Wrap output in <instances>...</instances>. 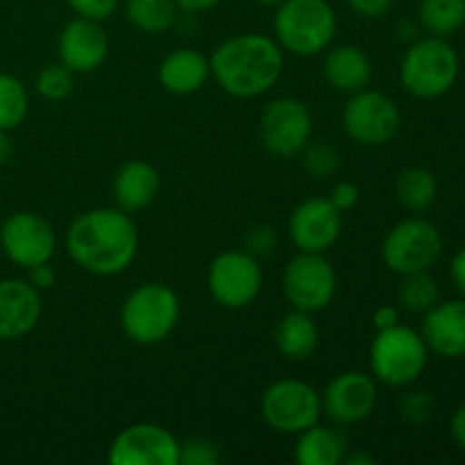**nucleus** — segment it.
Masks as SVG:
<instances>
[{
	"instance_id": "1",
	"label": "nucleus",
	"mask_w": 465,
	"mask_h": 465,
	"mask_svg": "<svg viewBox=\"0 0 465 465\" xmlns=\"http://www.w3.org/2000/svg\"><path fill=\"white\" fill-rule=\"evenodd\" d=\"M66 252L82 271L112 277L127 271L139 252V230L123 209H91L66 232Z\"/></svg>"
},
{
	"instance_id": "2",
	"label": "nucleus",
	"mask_w": 465,
	"mask_h": 465,
	"mask_svg": "<svg viewBox=\"0 0 465 465\" xmlns=\"http://www.w3.org/2000/svg\"><path fill=\"white\" fill-rule=\"evenodd\" d=\"M212 75L232 98H259L268 94L284 71V50L266 35H234L209 57Z\"/></svg>"
},
{
	"instance_id": "3",
	"label": "nucleus",
	"mask_w": 465,
	"mask_h": 465,
	"mask_svg": "<svg viewBox=\"0 0 465 465\" xmlns=\"http://www.w3.org/2000/svg\"><path fill=\"white\" fill-rule=\"evenodd\" d=\"M275 41L295 57H316L336 35V12L330 0H282L275 12Z\"/></svg>"
},
{
	"instance_id": "4",
	"label": "nucleus",
	"mask_w": 465,
	"mask_h": 465,
	"mask_svg": "<svg viewBox=\"0 0 465 465\" xmlns=\"http://www.w3.org/2000/svg\"><path fill=\"white\" fill-rule=\"evenodd\" d=\"M180 313V298L171 286L145 282L123 302L121 327L132 343L157 345L173 334Z\"/></svg>"
},
{
	"instance_id": "5",
	"label": "nucleus",
	"mask_w": 465,
	"mask_h": 465,
	"mask_svg": "<svg viewBox=\"0 0 465 465\" xmlns=\"http://www.w3.org/2000/svg\"><path fill=\"white\" fill-rule=\"evenodd\" d=\"M459 77V54L443 36L416 41L400 64V82L422 100L440 98Z\"/></svg>"
},
{
	"instance_id": "6",
	"label": "nucleus",
	"mask_w": 465,
	"mask_h": 465,
	"mask_svg": "<svg viewBox=\"0 0 465 465\" xmlns=\"http://www.w3.org/2000/svg\"><path fill=\"white\" fill-rule=\"evenodd\" d=\"M425 339L411 327L395 325L377 331L371 343L368 361L377 381L386 386H409L422 375L427 366Z\"/></svg>"
},
{
	"instance_id": "7",
	"label": "nucleus",
	"mask_w": 465,
	"mask_h": 465,
	"mask_svg": "<svg viewBox=\"0 0 465 465\" xmlns=\"http://www.w3.org/2000/svg\"><path fill=\"white\" fill-rule=\"evenodd\" d=\"M263 422L277 434L298 436L321 422L322 398L302 380H280L268 386L259 404Z\"/></svg>"
},
{
	"instance_id": "8",
	"label": "nucleus",
	"mask_w": 465,
	"mask_h": 465,
	"mask_svg": "<svg viewBox=\"0 0 465 465\" xmlns=\"http://www.w3.org/2000/svg\"><path fill=\"white\" fill-rule=\"evenodd\" d=\"M443 254V236L436 230L434 223L425 218H409L398 223L386 234L381 245V259L386 268L398 275L425 272Z\"/></svg>"
},
{
	"instance_id": "9",
	"label": "nucleus",
	"mask_w": 465,
	"mask_h": 465,
	"mask_svg": "<svg viewBox=\"0 0 465 465\" xmlns=\"http://www.w3.org/2000/svg\"><path fill=\"white\" fill-rule=\"evenodd\" d=\"M207 286L221 307L245 309L257 300L263 286L262 263L245 250H227L209 266Z\"/></svg>"
},
{
	"instance_id": "10",
	"label": "nucleus",
	"mask_w": 465,
	"mask_h": 465,
	"mask_svg": "<svg viewBox=\"0 0 465 465\" xmlns=\"http://www.w3.org/2000/svg\"><path fill=\"white\" fill-rule=\"evenodd\" d=\"M282 291L293 309L316 313L336 295V271L322 252H300L282 275Z\"/></svg>"
},
{
	"instance_id": "11",
	"label": "nucleus",
	"mask_w": 465,
	"mask_h": 465,
	"mask_svg": "<svg viewBox=\"0 0 465 465\" xmlns=\"http://www.w3.org/2000/svg\"><path fill=\"white\" fill-rule=\"evenodd\" d=\"M400 109L393 100L381 91L361 89L350 94L343 107V127L348 136L357 143L377 148L395 139L400 130Z\"/></svg>"
},
{
	"instance_id": "12",
	"label": "nucleus",
	"mask_w": 465,
	"mask_h": 465,
	"mask_svg": "<svg viewBox=\"0 0 465 465\" xmlns=\"http://www.w3.org/2000/svg\"><path fill=\"white\" fill-rule=\"evenodd\" d=\"M313 118L307 104L298 98H277L268 103L259 121L262 143L272 157H298L312 141Z\"/></svg>"
},
{
	"instance_id": "13",
	"label": "nucleus",
	"mask_w": 465,
	"mask_h": 465,
	"mask_svg": "<svg viewBox=\"0 0 465 465\" xmlns=\"http://www.w3.org/2000/svg\"><path fill=\"white\" fill-rule=\"evenodd\" d=\"M0 248L9 262L27 271L54 257L57 234L39 213L16 212L0 225Z\"/></svg>"
},
{
	"instance_id": "14",
	"label": "nucleus",
	"mask_w": 465,
	"mask_h": 465,
	"mask_svg": "<svg viewBox=\"0 0 465 465\" xmlns=\"http://www.w3.org/2000/svg\"><path fill=\"white\" fill-rule=\"evenodd\" d=\"M107 461L112 465H180V443L154 422H136L114 436Z\"/></svg>"
},
{
	"instance_id": "15",
	"label": "nucleus",
	"mask_w": 465,
	"mask_h": 465,
	"mask_svg": "<svg viewBox=\"0 0 465 465\" xmlns=\"http://www.w3.org/2000/svg\"><path fill=\"white\" fill-rule=\"evenodd\" d=\"M322 398V411L339 425H357L372 416L377 407V380L359 371L336 375L327 384Z\"/></svg>"
},
{
	"instance_id": "16",
	"label": "nucleus",
	"mask_w": 465,
	"mask_h": 465,
	"mask_svg": "<svg viewBox=\"0 0 465 465\" xmlns=\"http://www.w3.org/2000/svg\"><path fill=\"white\" fill-rule=\"evenodd\" d=\"M343 213L330 198H309L293 209L289 234L300 252H325L339 241Z\"/></svg>"
},
{
	"instance_id": "17",
	"label": "nucleus",
	"mask_w": 465,
	"mask_h": 465,
	"mask_svg": "<svg viewBox=\"0 0 465 465\" xmlns=\"http://www.w3.org/2000/svg\"><path fill=\"white\" fill-rule=\"evenodd\" d=\"M59 62L73 73H94L104 64L109 54V36L100 21L73 18L64 25L57 39Z\"/></svg>"
},
{
	"instance_id": "18",
	"label": "nucleus",
	"mask_w": 465,
	"mask_h": 465,
	"mask_svg": "<svg viewBox=\"0 0 465 465\" xmlns=\"http://www.w3.org/2000/svg\"><path fill=\"white\" fill-rule=\"evenodd\" d=\"M41 318V291L27 280H0V341L30 334Z\"/></svg>"
},
{
	"instance_id": "19",
	"label": "nucleus",
	"mask_w": 465,
	"mask_h": 465,
	"mask_svg": "<svg viewBox=\"0 0 465 465\" xmlns=\"http://www.w3.org/2000/svg\"><path fill=\"white\" fill-rule=\"evenodd\" d=\"M422 339L427 348L445 359L465 357V302H436L422 321Z\"/></svg>"
},
{
	"instance_id": "20",
	"label": "nucleus",
	"mask_w": 465,
	"mask_h": 465,
	"mask_svg": "<svg viewBox=\"0 0 465 465\" xmlns=\"http://www.w3.org/2000/svg\"><path fill=\"white\" fill-rule=\"evenodd\" d=\"M159 189H162V180H159L157 168L141 159L123 163L114 175L112 184L116 207L127 213L150 207L159 195Z\"/></svg>"
},
{
	"instance_id": "21",
	"label": "nucleus",
	"mask_w": 465,
	"mask_h": 465,
	"mask_svg": "<svg viewBox=\"0 0 465 465\" xmlns=\"http://www.w3.org/2000/svg\"><path fill=\"white\" fill-rule=\"evenodd\" d=\"M212 75L209 59L193 48H177L159 64V84L173 95H191L203 89Z\"/></svg>"
},
{
	"instance_id": "22",
	"label": "nucleus",
	"mask_w": 465,
	"mask_h": 465,
	"mask_svg": "<svg viewBox=\"0 0 465 465\" xmlns=\"http://www.w3.org/2000/svg\"><path fill=\"white\" fill-rule=\"evenodd\" d=\"M322 75L327 84L341 94H357L371 84L372 64L371 57L357 45H334L327 50L322 62Z\"/></svg>"
},
{
	"instance_id": "23",
	"label": "nucleus",
	"mask_w": 465,
	"mask_h": 465,
	"mask_svg": "<svg viewBox=\"0 0 465 465\" xmlns=\"http://www.w3.org/2000/svg\"><path fill=\"white\" fill-rule=\"evenodd\" d=\"M318 325L312 318V313L293 309L291 313L282 316L277 321L272 341H275L277 352L289 361H304L312 357L318 348Z\"/></svg>"
},
{
	"instance_id": "24",
	"label": "nucleus",
	"mask_w": 465,
	"mask_h": 465,
	"mask_svg": "<svg viewBox=\"0 0 465 465\" xmlns=\"http://www.w3.org/2000/svg\"><path fill=\"white\" fill-rule=\"evenodd\" d=\"M348 454V439L331 427L312 425L300 431L295 443V463L298 465H339Z\"/></svg>"
},
{
	"instance_id": "25",
	"label": "nucleus",
	"mask_w": 465,
	"mask_h": 465,
	"mask_svg": "<svg viewBox=\"0 0 465 465\" xmlns=\"http://www.w3.org/2000/svg\"><path fill=\"white\" fill-rule=\"evenodd\" d=\"M436 193H439V184H436L434 173L422 166L407 168L400 173L398 182H395V195L409 212H425L427 207L434 204Z\"/></svg>"
},
{
	"instance_id": "26",
	"label": "nucleus",
	"mask_w": 465,
	"mask_h": 465,
	"mask_svg": "<svg viewBox=\"0 0 465 465\" xmlns=\"http://www.w3.org/2000/svg\"><path fill=\"white\" fill-rule=\"evenodd\" d=\"M175 0H125L127 21L143 35H163L177 18Z\"/></svg>"
},
{
	"instance_id": "27",
	"label": "nucleus",
	"mask_w": 465,
	"mask_h": 465,
	"mask_svg": "<svg viewBox=\"0 0 465 465\" xmlns=\"http://www.w3.org/2000/svg\"><path fill=\"white\" fill-rule=\"evenodd\" d=\"M418 18L431 36H450L465 25V0H420Z\"/></svg>"
},
{
	"instance_id": "28",
	"label": "nucleus",
	"mask_w": 465,
	"mask_h": 465,
	"mask_svg": "<svg viewBox=\"0 0 465 465\" xmlns=\"http://www.w3.org/2000/svg\"><path fill=\"white\" fill-rule=\"evenodd\" d=\"M30 112L27 89L18 77L0 73V130H16Z\"/></svg>"
},
{
	"instance_id": "29",
	"label": "nucleus",
	"mask_w": 465,
	"mask_h": 465,
	"mask_svg": "<svg viewBox=\"0 0 465 465\" xmlns=\"http://www.w3.org/2000/svg\"><path fill=\"white\" fill-rule=\"evenodd\" d=\"M398 300L407 312L427 313L439 302V286L430 271L402 275V284L398 289Z\"/></svg>"
},
{
	"instance_id": "30",
	"label": "nucleus",
	"mask_w": 465,
	"mask_h": 465,
	"mask_svg": "<svg viewBox=\"0 0 465 465\" xmlns=\"http://www.w3.org/2000/svg\"><path fill=\"white\" fill-rule=\"evenodd\" d=\"M300 159H302V168L313 180H327V177L336 175L343 163L336 145L327 143V141H318V143L309 141L300 153Z\"/></svg>"
},
{
	"instance_id": "31",
	"label": "nucleus",
	"mask_w": 465,
	"mask_h": 465,
	"mask_svg": "<svg viewBox=\"0 0 465 465\" xmlns=\"http://www.w3.org/2000/svg\"><path fill=\"white\" fill-rule=\"evenodd\" d=\"M73 75L75 73L71 71L68 66H64L62 62H54V64H45L44 68L39 71L36 75V94L41 98L50 100V103H59V100L68 98L73 94Z\"/></svg>"
},
{
	"instance_id": "32",
	"label": "nucleus",
	"mask_w": 465,
	"mask_h": 465,
	"mask_svg": "<svg viewBox=\"0 0 465 465\" xmlns=\"http://www.w3.org/2000/svg\"><path fill=\"white\" fill-rule=\"evenodd\" d=\"M221 452L207 439H189L180 443V465H218Z\"/></svg>"
},
{
	"instance_id": "33",
	"label": "nucleus",
	"mask_w": 465,
	"mask_h": 465,
	"mask_svg": "<svg viewBox=\"0 0 465 465\" xmlns=\"http://www.w3.org/2000/svg\"><path fill=\"white\" fill-rule=\"evenodd\" d=\"M68 7L82 18H91V21H107L114 16L121 0H66Z\"/></svg>"
},
{
	"instance_id": "34",
	"label": "nucleus",
	"mask_w": 465,
	"mask_h": 465,
	"mask_svg": "<svg viewBox=\"0 0 465 465\" xmlns=\"http://www.w3.org/2000/svg\"><path fill=\"white\" fill-rule=\"evenodd\" d=\"M402 413L409 422H425L427 418L434 413V400L425 391H416V393H409L402 400Z\"/></svg>"
},
{
	"instance_id": "35",
	"label": "nucleus",
	"mask_w": 465,
	"mask_h": 465,
	"mask_svg": "<svg viewBox=\"0 0 465 465\" xmlns=\"http://www.w3.org/2000/svg\"><path fill=\"white\" fill-rule=\"evenodd\" d=\"M275 243V232H272L271 225H254L252 230H248V234H245V248H248L245 252H250L252 257L271 254Z\"/></svg>"
},
{
	"instance_id": "36",
	"label": "nucleus",
	"mask_w": 465,
	"mask_h": 465,
	"mask_svg": "<svg viewBox=\"0 0 465 465\" xmlns=\"http://www.w3.org/2000/svg\"><path fill=\"white\" fill-rule=\"evenodd\" d=\"M359 198H361V195H359V189L352 184V182H339V184L331 189V195H330L331 204H334L341 213L357 207Z\"/></svg>"
},
{
	"instance_id": "37",
	"label": "nucleus",
	"mask_w": 465,
	"mask_h": 465,
	"mask_svg": "<svg viewBox=\"0 0 465 465\" xmlns=\"http://www.w3.org/2000/svg\"><path fill=\"white\" fill-rule=\"evenodd\" d=\"M395 0H348L350 9L363 18H381L391 12Z\"/></svg>"
},
{
	"instance_id": "38",
	"label": "nucleus",
	"mask_w": 465,
	"mask_h": 465,
	"mask_svg": "<svg viewBox=\"0 0 465 465\" xmlns=\"http://www.w3.org/2000/svg\"><path fill=\"white\" fill-rule=\"evenodd\" d=\"M54 280H57V272H54V268L50 266V262L27 268V282H30L36 291L53 289Z\"/></svg>"
},
{
	"instance_id": "39",
	"label": "nucleus",
	"mask_w": 465,
	"mask_h": 465,
	"mask_svg": "<svg viewBox=\"0 0 465 465\" xmlns=\"http://www.w3.org/2000/svg\"><path fill=\"white\" fill-rule=\"evenodd\" d=\"M398 322H400V313L393 304H381V307H377L375 313H372V325H375L377 331L395 327Z\"/></svg>"
},
{
	"instance_id": "40",
	"label": "nucleus",
	"mask_w": 465,
	"mask_h": 465,
	"mask_svg": "<svg viewBox=\"0 0 465 465\" xmlns=\"http://www.w3.org/2000/svg\"><path fill=\"white\" fill-rule=\"evenodd\" d=\"M221 0H175L177 9L186 14H200V12H209L213 9Z\"/></svg>"
},
{
	"instance_id": "41",
	"label": "nucleus",
	"mask_w": 465,
	"mask_h": 465,
	"mask_svg": "<svg viewBox=\"0 0 465 465\" xmlns=\"http://www.w3.org/2000/svg\"><path fill=\"white\" fill-rule=\"evenodd\" d=\"M450 272H452V280H454V284H457V289L465 295V248L461 250V252L454 254Z\"/></svg>"
},
{
	"instance_id": "42",
	"label": "nucleus",
	"mask_w": 465,
	"mask_h": 465,
	"mask_svg": "<svg viewBox=\"0 0 465 465\" xmlns=\"http://www.w3.org/2000/svg\"><path fill=\"white\" fill-rule=\"evenodd\" d=\"M450 431H452L454 440L461 450H465V404L457 409V413L452 416V425H450Z\"/></svg>"
},
{
	"instance_id": "43",
	"label": "nucleus",
	"mask_w": 465,
	"mask_h": 465,
	"mask_svg": "<svg viewBox=\"0 0 465 465\" xmlns=\"http://www.w3.org/2000/svg\"><path fill=\"white\" fill-rule=\"evenodd\" d=\"M12 153H14V145H12V139L7 136V130H0V168L9 162Z\"/></svg>"
},
{
	"instance_id": "44",
	"label": "nucleus",
	"mask_w": 465,
	"mask_h": 465,
	"mask_svg": "<svg viewBox=\"0 0 465 465\" xmlns=\"http://www.w3.org/2000/svg\"><path fill=\"white\" fill-rule=\"evenodd\" d=\"M345 465H375V457H368V454H345L343 459Z\"/></svg>"
},
{
	"instance_id": "45",
	"label": "nucleus",
	"mask_w": 465,
	"mask_h": 465,
	"mask_svg": "<svg viewBox=\"0 0 465 465\" xmlns=\"http://www.w3.org/2000/svg\"><path fill=\"white\" fill-rule=\"evenodd\" d=\"M254 3H259V5H266V7H277V5H280L282 0H254Z\"/></svg>"
}]
</instances>
